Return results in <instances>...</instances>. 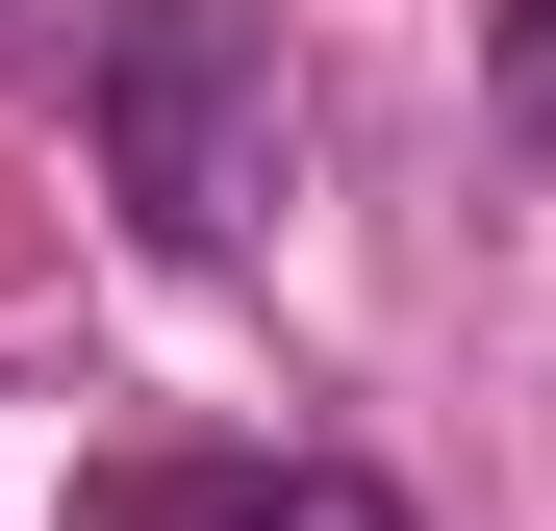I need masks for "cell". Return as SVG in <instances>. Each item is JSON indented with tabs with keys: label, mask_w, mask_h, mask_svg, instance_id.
Masks as SVG:
<instances>
[{
	"label": "cell",
	"mask_w": 556,
	"mask_h": 531,
	"mask_svg": "<svg viewBox=\"0 0 556 531\" xmlns=\"http://www.w3.org/2000/svg\"><path fill=\"white\" fill-rule=\"evenodd\" d=\"M76 102H102V177L152 253H278V203H304V76H278L253 0H76Z\"/></svg>",
	"instance_id": "obj_1"
},
{
	"label": "cell",
	"mask_w": 556,
	"mask_h": 531,
	"mask_svg": "<svg viewBox=\"0 0 556 531\" xmlns=\"http://www.w3.org/2000/svg\"><path fill=\"white\" fill-rule=\"evenodd\" d=\"M76 531H405L354 456H102Z\"/></svg>",
	"instance_id": "obj_2"
},
{
	"label": "cell",
	"mask_w": 556,
	"mask_h": 531,
	"mask_svg": "<svg viewBox=\"0 0 556 531\" xmlns=\"http://www.w3.org/2000/svg\"><path fill=\"white\" fill-rule=\"evenodd\" d=\"M481 76H506V127L556 152V0H506V26H481Z\"/></svg>",
	"instance_id": "obj_3"
}]
</instances>
